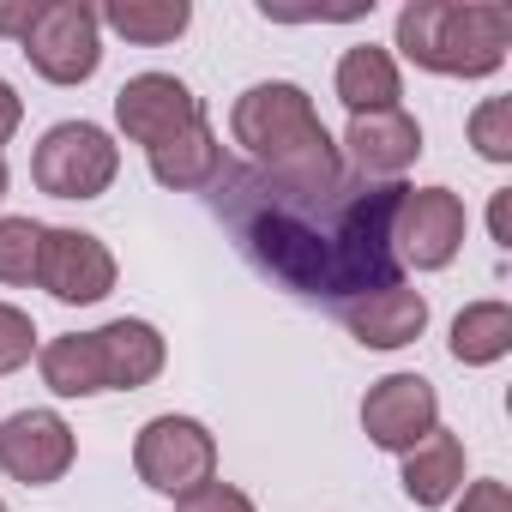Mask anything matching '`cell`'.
Returning a JSON list of instances; mask_svg holds the SVG:
<instances>
[{"mask_svg":"<svg viewBox=\"0 0 512 512\" xmlns=\"http://www.w3.org/2000/svg\"><path fill=\"white\" fill-rule=\"evenodd\" d=\"M398 199L404 181H362L356 169H344V181L332 187H278L247 163L241 169L223 163L211 187V205L247 260L284 290L320 296L332 308L398 284V253H392Z\"/></svg>","mask_w":512,"mask_h":512,"instance_id":"6da1fadb","label":"cell"},{"mask_svg":"<svg viewBox=\"0 0 512 512\" xmlns=\"http://www.w3.org/2000/svg\"><path fill=\"white\" fill-rule=\"evenodd\" d=\"M229 139L241 145L247 169L278 187H332L344 181V151L326 133L314 97L290 79L247 85L229 109Z\"/></svg>","mask_w":512,"mask_h":512,"instance_id":"7a4b0ae2","label":"cell"},{"mask_svg":"<svg viewBox=\"0 0 512 512\" xmlns=\"http://www.w3.org/2000/svg\"><path fill=\"white\" fill-rule=\"evenodd\" d=\"M398 49L440 79H488L506 67L512 13L500 0H410L398 13Z\"/></svg>","mask_w":512,"mask_h":512,"instance_id":"3957f363","label":"cell"},{"mask_svg":"<svg viewBox=\"0 0 512 512\" xmlns=\"http://www.w3.org/2000/svg\"><path fill=\"white\" fill-rule=\"evenodd\" d=\"M121 175V145L97 121H55L31 151V181L49 199H103Z\"/></svg>","mask_w":512,"mask_h":512,"instance_id":"277c9868","label":"cell"},{"mask_svg":"<svg viewBox=\"0 0 512 512\" xmlns=\"http://www.w3.org/2000/svg\"><path fill=\"white\" fill-rule=\"evenodd\" d=\"M133 470H139L145 488L181 500V494H193L199 482L217 476V440H211V428H205L199 416L163 410V416H151V422L139 428V440H133Z\"/></svg>","mask_w":512,"mask_h":512,"instance_id":"5b68a950","label":"cell"},{"mask_svg":"<svg viewBox=\"0 0 512 512\" xmlns=\"http://www.w3.org/2000/svg\"><path fill=\"white\" fill-rule=\"evenodd\" d=\"M25 61L49 79V85H85L103 67V25L97 7L85 0H43L31 31L19 37Z\"/></svg>","mask_w":512,"mask_h":512,"instance_id":"8992f818","label":"cell"},{"mask_svg":"<svg viewBox=\"0 0 512 512\" xmlns=\"http://www.w3.org/2000/svg\"><path fill=\"white\" fill-rule=\"evenodd\" d=\"M464 229H470V211L452 187H404L392 211V253H398V266L446 272L464 247Z\"/></svg>","mask_w":512,"mask_h":512,"instance_id":"52a82bcc","label":"cell"},{"mask_svg":"<svg viewBox=\"0 0 512 512\" xmlns=\"http://www.w3.org/2000/svg\"><path fill=\"white\" fill-rule=\"evenodd\" d=\"M121 266L103 247V235L91 229H43V253H37V284L61 302V308H97L115 290Z\"/></svg>","mask_w":512,"mask_h":512,"instance_id":"ba28073f","label":"cell"},{"mask_svg":"<svg viewBox=\"0 0 512 512\" xmlns=\"http://www.w3.org/2000/svg\"><path fill=\"white\" fill-rule=\"evenodd\" d=\"M79 434L61 410H13L0 422V470L25 488H49L73 470Z\"/></svg>","mask_w":512,"mask_h":512,"instance_id":"9c48e42d","label":"cell"},{"mask_svg":"<svg viewBox=\"0 0 512 512\" xmlns=\"http://www.w3.org/2000/svg\"><path fill=\"white\" fill-rule=\"evenodd\" d=\"M199 121H205V103H199L193 85H181L175 73H133V79L115 91V127H121L133 145H145V151L169 145L175 133H187V127H199Z\"/></svg>","mask_w":512,"mask_h":512,"instance_id":"30bf717a","label":"cell"},{"mask_svg":"<svg viewBox=\"0 0 512 512\" xmlns=\"http://www.w3.org/2000/svg\"><path fill=\"white\" fill-rule=\"evenodd\" d=\"M434 428H440V392H434V380H422V374H386V380L368 386V398H362V434L380 452L404 458Z\"/></svg>","mask_w":512,"mask_h":512,"instance_id":"8fae6325","label":"cell"},{"mask_svg":"<svg viewBox=\"0 0 512 512\" xmlns=\"http://www.w3.org/2000/svg\"><path fill=\"white\" fill-rule=\"evenodd\" d=\"M338 151H344V169H356L362 181H398L422 157V127L404 103L380 115H350Z\"/></svg>","mask_w":512,"mask_h":512,"instance_id":"7c38bea8","label":"cell"},{"mask_svg":"<svg viewBox=\"0 0 512 512\" xmlns=\"http://www.w3.org/2000/svg\"><path fill=\"white\" fill-rule=\"evenodd\" d=\"M338 320L350 326V338L362 350H404V344H416L428 332V296L404 290V284H386V290L338 302Z\"/></svg>","mask_w":512,"mask_h":512,"instance_id":"4fadbf2b","label":"cell"},{"mask_svg":"<svg viewBox=\"0 0 512 512\" xmlns=\"http://www.w3.org/2000/svg\"><path fill=\"white\" fill-rule=\"evenodd\" d=\"M91 338H97L109 392H139V386H151V380L163 374V362H169V344H163V332H157L151 320H109V326H97Z\"/></svg>","mask_w":512,"mask_h":512,"instance_id":"5bb4252c","label":"cell"},{"mask_svg":"<svg viewBox=\"0 0 512 512\" xmlns=\"http://www.w3.org/2000/svg\"><path fill=\"white\" fill-rule=\"evenodd\" d=\"M332 91L350 115H380V109H398L404 97V73L392 61V49L380 43H356L338 55V73H332Z\"/></svg>","mask_w":512,"mask_h":512,"instance_id":"9a60e30c","label":"cell"},{"mask_svg":"<svg viewBox=\"0 0 512 512\" xmlns=\"http://www.w3.org/2000/svg\"><path fill=\"white\" fill-rule=\"evenodd\" d=\"M145 163H151V181L157 187H169V193H205L223 175V139L211 133V121H199L187 133H175L169 145L145 151Z\"/></svg>","mask_w":512,"mask_h":512,"instance_id":"2e32d148","label":"cell"},{"mask_svg":"<svg viewBox=\"0 0 512 512\" xmlns=\"http://www.w3.org/2000/svg\"><path fill=\"white\" fill-rule=\"evenodd\" d=\"M464 488V440L452 428H434L422 446L404 452V494L416 506H446Z\"/></svg>","mask_w":512,"mask_h":512,"instance_id":"e0dca14e","label":"cell"},{"mask_svg":"<svg viewBox=\"0 0 512 512\" xmlns=\"http://www.w3.org/2000/svg\"><path fill=\"white\" fill-rule=\"evenodd\" d=\"M37 374H43V386L55 398H97V392H109L103 356H97V338L91 332H67V338L37 344Z\"/></svg>","mask_w":512,"mask_h":512,"instance_id":"ac0fdd59","label":"cell"},{"mask_svg":"<svg viewBox=\"0 0 512 512\" xmlns=\"http://www.w3.org/2000/svg\"><path fill=\"white\" fill-rule=\"evenodd\" d=\"M97 25H109L115 37H127L139 49H163L193 25V7L187 0H109L97 13Z\"/></svg>","mask_w":512,"mask_h":512,"instance_id":"d6986e66","label":"cell"},{"mask_svg":"<svg viewBox=\"0 0 512 512\" xmlns=\"http://www.w3.org/2000/svg\"><path fill=\"white\" fill-rule=\"evenodd\" d=\"M512 356V308L506 302H470L452 320V362L464 368H494Z\"/></svg>","mask_w":512,"mask_h":512,"instance_id":"ffe728a7","label":"cell"},{"mask_svg":"<svg viewBox=\"0 0 512 512\" xmlns=\"http://www.w3.org/2000/svg\"><path fill=\"white\" fill-rule=\"evenodd\" d=\"M43 229L37 217H0V284H37V253H43Z\"/></svg>","mask_w":512,"mask_h":512,"instance_id":"44dd1931","label":"cell"},{"mask_svg":"<svg viewBox=\"0 0 512 512\" xmlns=\"http://www.w3.org/2000/svg\"><path fill=\"white\" fill-rule=\"evenodd\" d=\"M470 145L488 163H512V97H488L470 109Z\"/></svg>","mask_w":512,"mask_h":512,"instance_id":"7402d4cb","label":"cell"},{"mask_svg":"<svg viewBox=\"0 0 512 512\" xmlns=\"http://www.w3.org/2000/svg\"><path fill=\"white\" fill-rule=\"evenodd\" d=\"M37 356V320L13 302H0V374H19Z\"/></svg>","mask_w":512,"mask_h":512,"instance_id":"603a6c76","label":"cell"},{"mask_svg":"<svg viewBox=\"0 0 512 512\" xmlns=\"http://www.w3.org/2000/svg\"><path fill=\"white\" fill-rule=\"evenodd\" d=\"M175 512H260V506H253L235 482H217V476H211V482H199L193 494H181Z\"/></svg>","mask_w":512,"mask_h":512,"instance_id":"cb8c5ba5","label":"cell"},{"mask_svg":"<svg viewBox=\"0 0 512 512\" xmlns=\"http://www.w3.org/2000/svg\"><path fill=\"white\" fill-rule=\"evenodd\" d=\"M452 512H512V488L500 476H482V482H464Z\"/></svg>","mask_w":512,"mask_h":512,"instance_id":"d4e9b609","label":"cell"},{"mask_svg":"<svg viewBox=\"0 0 512 512\" xmlns=\"http://www.w3.org/2000/svg\"><path fill=\"white\" fill-rule=\"evenodd\" d=\"M31 19H37V0H0V37H25L31 31Z\"/></svg>","mask_w":512,"mask_h":512,"instance_id":"484cf974","label":"cell"},{"mask_svg":"<svg viewBox=\"0 0 512 512\" xmlns=\"http://www.w3.org/2000/svg\"><path fill=\"white\" fill-rule=\"evenodd\" d=\"M19 121H25V97H19L7 79H0V145H7V139L19 133Z\"/></svg>","mask_w":512,"mask_h":512,"instance_id":"4316f807","label":"cell"},{"mask_svg":"<svg viewBox=\"0 0 512 512\" xmlns=\"http://www.w3.org/2000/svg\"><path fill=\"white\" fill-rule=\"evenodd\" d=\"M488 223H494V241L506 247L512 235H506V193H494V211H488Z\"/></svg>","mask_w":512,"mask_h":512,"instance_id":"83f0119b","label":"cell"},{"mask_svg":"<svg viewBox=\"0 0 512 512\" xmlns=\"http://www.w3.org/2000/svg\"><path fill=\"white\" fill-rule=\"evenodd\" d=\"M7 187H13V169H7V157H0V199H7Z\"/></svg>","mask_w":512,"mask_h":512,"instance_id":"f1b7e54d","label":"cell"},{"mask_svg":"<svg viewBox=\"0 0 512 512\" xmlns=\"http://www.w3.org/2000/svg\"><path fill=\"white\" fill-rule=\"evenodd\" d=\"M0 512H7V500H0Z\"/></svg>","mask_w":512,"mask_h":512,"instance_id":"f546056e","label":"cell"}]
</instances>
